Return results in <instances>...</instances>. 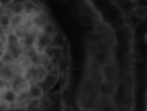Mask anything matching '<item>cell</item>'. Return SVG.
<instances>
[{
  "label": "cell",
  "instance_id": "6da1fadb",
  "mask_svg": "<svg viewBox=\"0 0 147 111\" xmlns=\"http://www.w3.org/2000/svg\"><path fill=\"white\" fill-rule=\"evenodd\" d=\"M65 26L38 2L2 3V111H72Z\"/></svg>",
  "mask_w": 147,
  "mask_h": 111
},
{
  "label": "cell",
  "instance_id": "7a4b0ae2",
  "mask_svg": "<svg viewBox=\"0 0 147 111\" xmlns=\"http://www.w3.org/2000/svg\"><path fill=\"white\" fill-rule=\"evenodd\" d=\"M77 7L69 30L72 111H131L137 22L125 9ZM66 30V32H68Z\"/></svg>",
  "mask_w": 147,
  "mask_h": 111
},
{
  "label": "cell",
  "instance_id": "3957f363",
  "mask_svg": "<svg viewBox=\"0 0 147 111\" xmlns=\"http://www.w3.org/2000/svg\"><path fill=\"white\" fill-rule=\"evenodd\" d=\"M131 111H147V15L140 16L136 26Z\"/></svg>",
  "mask_w": 147,
  "mask_h": 111
}]
</instances>
